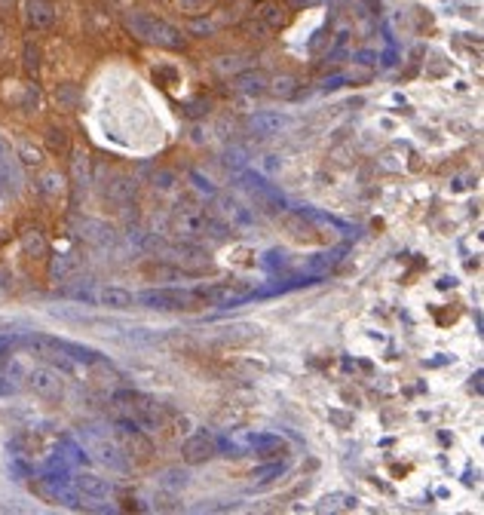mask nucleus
Returning <instances> with one entry per match:
<instances>
[{"instance_id": "f257e3e1", "label": "nucleus", "mask_w": 484, "mask_h": 515, "mask_svg": "<svg viewBox=\"0 0 484 515\" xmlns=\"http://www.w3.org/2000/svg\"><path fill=\"white\" fill-rule=\"evenodd\" d=\"M114 408H117V415H120L123 424L138 426L141 433H157V429H163L166 417H169L166 405H159L157 399H150V396H144V393H132V390L114 393Z\"/></svg>"}, {"instance_id": "f03ea898", "label": "nucleus", "mask_w": 484, "mask_h": 515, "mask_svg": "<svg viewBox=\"0 0 484 515\" xmlns=\"http://www.w3.org/2000/svg\"><path fill=\"white\" fill-rule=\"evenodd\" d=\"M123 25L129 28L132 37L144 40V44H154L159 49H172V53L188 49V34H184L181 28H175V25L157 19V15L129 10V13H123Z\"/></svg>"}, {"instance_id": "7ed1b4c3", "label": "nucleus", "mask_w": 484, "mask_h": 515, "mask_svg": "<svg viewBox=\"0 0 484 515\" xmlns=\"http://www.w3.org/2000/svg\"><path fill=\"white\" fill-rule=\"evenodd\" d=\"M209 230H224V227H218L197 206H184V209L178 206L175 209V215H172V233L181 242H200V240H206V236H209Z\"/></svg>"}, {"instance_id": "20e7f679", "label": "nucleus", "mask_w": 484, "mask_h": 515, "mask_svg": "<svg viewBox=\"0 0 484 515\" xmlns=\"http://www.w3.org/2000/svg\"><path fill=\"white\" fill-rule=\"evenodd\" d=\"M141 304H148L150 310H163V313H178V310H200V307H206V301H202L197 292H181V289L144 292Z\"/></svg>"}, {"instance_id": "39448f33", "label": "nucleus", "mask_w": 484, "mask_h": 515, "mask_svg": "<svg viewBox=\"0 0 484 515\" xmlns=\"http://www.w3.org/2000/svg\"><path fill=\"white\" fill-rule=\"evenodd\" d=\"M117 445H120V451L126 454V460H129L132 467H148V463L154 460V445H150V438L132 424H123V420L117 424Z\"/></svg>"}, {"instance_id": "423d86ee", "label": "nucleus", "mask_w": 484, "mask_h": 515, "mask_svg": "<svg viewBox=\"0 0 484 515\" xmlns=\"http://www.w3.org/2000/svg\"><path fill=\"white\" fill-rule=\"evenodd\" d=\"M25 381H28V390L37 396V399L44 402H62L65 396V377L62 371L53 368V365H34L28 374H25Z\"/></svg>"}, {"instance_id": "0eeeda50", "label": "nucleus", "mask_w": 484, "mask_h": 515, "mask_svg": "<svg viewBox=\"0 0 484 515\" xmlns=\"http://www.w3.org/2000/svg\"><path fill=\"white\" fill-rule=\"evenodd\" d=\"M83 436H86L89 454L101 463V467H107V469H114V472L129 469V460H126V454L120 451L117 438H107L105 433H83Z\"/></svg>"}, {"instance_id": "6e6552de", "label": "nucleus", "mask_w": 484, "mask_h": 515, "mask_svg": "<svg viewBox=\"0 0 484 515\" xmlns=\"http://www.w3.org/2000/svg\"><path fill=\"white\" fill-rule=\"evenodd\" d=\"M202 301L206 304H218V307H233V304H240V301H245L251 294V289L249 285H242V282H218V285H211V289H200L197 292Z\"/></svg>"}, {"instance_id": "1a4fd4ad", "label": "nucleus", "mask_w": 484, "mask_h": 515, "mask_svg": "<svg viewBox=\"0 0 484 515\" xmlns=\"http://www.w3.org/2000/svg\"><path fill=\"white\" fill-rule=\"evenodd\" d=\"M251 15L258 22H264L270 31H279V28H285V25L292 22V6H288L285 0H258Z\"/></svg>"}, {"instance_id": "9d476101", "label": "nucleus", "mask_w": 484, "mask_h": 515, "mask_svg": "<svg viewBox=\"0 0 484 515\" xmlns=\"http://www.w3.org/2000/svg\"><path fill=\"white\" fill-rule=\"evenodd\" d=\"M218 454V445H215V438L211 436H206V433H197V436H190L188 442L181 445V457H184V463L188 467H197V463H206V460H211Z\"/></svg>"}, {"instance_id": "9b49d317", "label": "nucleus", "mask_w": 484, "mask_h": 515, "mask_svg": "<svg viewBox=\"0 0 484 515\" xmlns=\"http://www.w3.org/2000/svg\"><path fill=\"white\" fill-rule=\"evenodd\" d=\"M55 15L53 0H25V22L31 31H49L55 25Z\"/></svg>"}, {"instance_id": "f8f14e48", "label": "nucleus", "mask_w": 484, "mask_h": 515, "mask_svg": "<svg viewBox=\"0 0 484 515\" xmlns=\"http://www.w3.org/2000/svg\"><path fill=\"white\" fill-rule=\"evenodd\" d=\"M31 491L40 497L44 503H62V506H74L77 503V497L65 488V482H58V478H34L31 482Z\"/></svg>"}, {"instance_id": "ddd939ff", "label": "nucleus", "mask_w": 484, "mask_h": 515, "mask_svg": "<svg viewBox=\"0 0 484 515\" xmlns=\"http://www.w3.org/2000/svg\"><path fill=\"white\" fill-rule=\"evenodd\" d=\"M282 227L294 242H322V233L303 218V212H282Z\"/></svg>"}, {"instance_id": "4468645a", "label": "nucleus", "mask_w": 484, "mask_h": 515, "mask_svg": "<svg viewBox=\"0 0 484 515\" xmlns=\"http://www.w3.org/2000/svg\"><path fill=\"white\" fill-rule=\"evenodd\" d=\"M270 83V74L261 67H249V71H236L233 74V89L245 92V96H264Z\"/></svg>"}, {"instance_id": "2eb2a0df", "label": "nucleus", "mask_w": 484, "mask_h": 515, "mask_svg": "<svg viewBox=\"0 0 484 515\" xmlns=\"http://www.w3.org/2000/svg\"><path fill=\"white\" fill-rule=\"evenodd\" d=\"M74 488H77V494L89 497V500H107V497L114 494V488H110L107 478H98V476H92V472H80V476L74 478Z\"/></svg>"}, {"instance_id": "dca6fc26", "label": "nucleus", "mask_w": 484, "mask_h": 515, "mask_svg": "<svg viewBox=\"0 0 484 515\" xmlns=\"http://www.w3.org/2000/svg\"><path fill=\"white\" fill-rule=\"evenodd\" d=\"M249 445L254 448V454H258L261 460H276V457H285V454H288V445L279 436L254 433V436H249Z\"/></svg>"}, {"instance_id": "f3484780", "label": "nucleus", "mask_w": 484, "mask_h": 515, "mask_svg": "<svg viewBox=\"0 0 484 515\" xmlns=\"http://www.w3.org/2000/svg\"><path fill=\"white\" fill-rule=\"evenodd\" d=\"M19 242H22V252H25V258H31V261H40V258H46V255H49V242H46V233L40 230V227H28V230H22Z\"/></svg>"}, {"instance_id": "a211bd4d", "label": "nucleus", "mask_w": 484, "mask_h": 515, "mask_svg": "<svg viewBox=\"0 0 484 515\" xmlns=\"http://www.w3.org/2000/svg\"><path fill=\"white\" fill-rule=\"evenodd\" d=\"M37 190L44 193L46 200H53V202H58L65 197V190H67V178L58 169H46L44 175H40V181H37Z\"/></svg>"}, {"instance_id": "6ab92c4d", "label": "nucleus", "mask_w": 484, "mask_h": 515, "mask_svg": "<svg viewBox=\"0 0 484 515\" xmlns=\"http://www.w3.org/2000/svg\"><path fill=\"white\" fill-rule=\"evenodd\" d=\"M80 255L77 252H67V255H55L53 258V264H49V280L53 282H65L67 276H74L80 270Z\"/></svg>"}, {"instance_id": "aec40b11", "label": "nucleus", "mask_w": 484, "mask_h": 515, "mask_svg": "<svg viewBox=\"0 0 484 515\" xmlns=\"http://www.w3.org/2000/svg\"><path fill=\"white\" fill-rule=\"evenodd\" d=\"M218 209H221V215L227 218L230 230H233V227H249L254 221V215L249 212V209H242L240 202H233L230 197H218Z\"/></svg>"}, {"instance_id": "412c9836", "label": "nucleus", "mask_w": 484, "mask_h": 515, "mask_svg": "<svg viewBox=\"0 0 484 515\" xmlns=\"http://www.w3.org/2000/svg\"><path fill=\"white\" fill-rule=\"evenodd\" d=\"M44 141H46L49 154H55V157L71 154V135H67V129H62V126H46Z\"/></svg>"}, {"instance_id": "4be33fe9", "label": "nucleus", "mask_w": 484, "mask_h": 515, "mask_svg": "<svg viewBox=\"0 0 484 515\" xmlns=\"http://www.w3.org/2000/svg\"><path fill=\"white\" fill-rule=\"evenodd\" d=\"M98 301H101V307H107V310H132L135 307V298L126 289H101V294H98Z\"/></svg>"}, {"instance_id": "5701e85b", "label": "nucleus", "mask_w": 484, "mask_h": 515, "mask_svg": "<svg viewBox=\"0 0 484 515\" xmlns=\"http://www.w3.org/2000/svg\"><path fill=\"white\" fill-rule=\"evenodd\" d=\"M245 420H249V411H245L242 405H224V408L215 415V426H221V429H236V426H242Z\"/></svg>"}, {"instance_id": "b1692460", "label": "nucleus", "mask_w": 484, "mask_h": 515, "mask_svg": "<svg viewBox=\"0 0 484 515\" xmlns=\"http://www.w3.org/2000/svg\"><path fill=\"white\" fill-rule=\"evenodd\" d=\"M53 101L58 105V111H77L80 107V89L74 83H58L53 89Z\"/></svg>"}, {"instance_id": "393cba45", "label": "nucleus", "mask_w": 484, "mask_h": 515, "mask_svg": "<svg viewBox=\"0 0 484 515\" xmlns=\"http://www.w3.org/2000/svg\"><path fill=\"white\" fill-rule=\"evenodd\" d=\"M22 65H25V74H28L31 80L40 77V67H44V53H40V46L34 44V40H28V44H25Z\"/></svg>"}, {"instance_id": "a878e982", "label": "nucleus", "mask_w": 484, "mask_h": 515, "mask_svg": "<svg viewBox=\"0 0 484 515\" xmlns=\"http://www.w3.org/2000/svg\"><path fill=\"white\" fill-rule=\"evenodd\" d=\"M282 126H285V117H279V114H254L249 120V129L254 135H270V132L282 129Z\"/></svg>"}, {"instance_id": "bb28decb", "label": "nucleus", "mask_w": 484, "mask_h": 515, "mask_svg": "<svg viewBox=\"0 0 484 515\" xmlns=\"http://www.w3.org/2000/svg\"><path fill=\"white\" fill-rule=\"evenodd\" d=\"M267 92L276 98H294L297 96V80L292 77V74H279V77H273L267 83Z\"/></svg>"}, {"instance_id": "cd10ccee", "label": "nucleus", "mask_w": 484, "mask_h": 515, "mask_svg": "<svg viewBox=\"0 0 484 515\" xmlns=\"http://www.w3.org/2000/svg\"><path fill=\"white\" fill-rule=\"evenodd\" d=\"M19 159H22V166H28V169H44V163H46L44 150L34 145V141H28V138L19 141Z\"/></svg>"}, {"instance_id": "c85d7f7f", "label": "nucleus", "mask_w": 484, "mask_h": 515, "mask_svg": "<svg viewBox=\"0 0 484 515\" xmlns=\"http://www.w3.org/2000/svg\"><path fill=\"white\" fill-rule=\"evenodd\" d=\"M172 4H175V10L181 13V15H190V19H197V15H206V13L215 10L218 0H172Z\"/></svg>"}, {"instance_id": "c756f323", "label": "nucleus", "mask_w": 484, "mask_h": 515, "mask_svg": "<svg viewBox=\"0 0 484 515\" xmlns=\"http://www.w3.org/2000/svg\"><path fill=\"white\" fill-rule=\"evenodd\" d=\"M74 159H71V169H74V175H77V181H83L86 184L89 181V154L86 150H77V154H71Z\"/></svg>"}, {"instance_id": "7c9ffc66", "label": "nucleus", "mask_w": 484, "mask_h": 515, "mask_svg": "<svg viewBox=\"0 0 484 515\" xmlns=\"http://www.w3.org/2000/svg\"><path fill=\"white\" fill-rule=\"evenodd\" d=\"M181 114L188 117V120H200V117H206V114H209V101H206V98L184 101V105H181Z\"/></svg>"}, {"instance_id": "2f4dec72", "label": "nucleus", "mask_w": 484, "mask_h": 515, "mask_svg": "<svg viewBox=\"0 0 484 515\" xmlns=\"http://www.w3.org/2000/svg\"><path fill=\"white\" fill-rule=\"evenodd\" d=\"M107 193H110L114 200H129L132 193H135V181H132V178H117L114 184H110Z\"/></svg>"}, {"instance_id": "473e14b6", "label": "nucleus", "mask_w": 484, "mask_h": 515, "mask_svg": "<svg viewBox=\"0 0 484 515\" xmlns=\"http://www.w3.org/2000/svg\"><path fill=\"white\" fill-rule=\"evenodd\" d=\"M322 503H325L322 509H355V497H344V494H331Z\"/></svg>"}, {"instance_id": "72a5a7b5", "label": "nucleus", "mask_w": 484, "mask_h": 515, "mask_svg": "<svg viewBox=\"0 0 484 515\" xmlns=\"http://www.w3.org/2000/svg\"><path fill=\"white\" fill-rule=\"evenodd\" d=\"M242 31H245V34H251V37H258V40H267V37H270V34H273V31H270V28H267V25H264V22H258V19L245 22V25H242Z\"/></svg>"}, {"instance_id": "f704fd0d", "label": "nucleus", "mask_w": 484, "mask_h": 515, "mask_svg": "<svg viewBox=\"0 0 484 515\" xmlns=\"http://www.w3.org/2000/svg\"><path fill=\"white\" fill-rule=\"evenodd\" d=\"M163 485L166 488H178V485H188V472H178V469H169L166 472V478H163Z\"/></svg>"}, {"instance_id": "c9c22d12", "label": "nucleus", "mask_w": 484, "mask_h": 515, "mask_svg": "<svg viewBox=\"0 0 484 515\" xmlns=\"http://www.w3.org/2000/svg\"><path fill=\"white\" fill-rule=\"evenodd\" d=\"M344 80H353V83H368L371 80V67H353Z\"/></svg>"}, {"instance_id": "e433bc0d", "label": "nucleus", "mask_w": 484, "mask_h": 515, "mask_svg": "<svg viewBox=\"0 0 484 515\" xmlns=\"http://www.w3.org/2000/svg\"><path fill=\"white\" fill-rule=\"evenodd\" d=\"M154 184L159 190H169L175 184V172H157V178H154Z\"/></svg>"}, {"instance_id": "4c0bfd02", "label": "nucleus", "mask_w": 484, "mask_h": 515, "mask_svg": "<svg viewBox=\"0 0 484 515\" xmlns=\"http://www.w3.org/2000/svg\"><path fill=\"white\" fill-rule=\"evenodd\" d=\"M344 83H346V80L341 77V74H337V77H331V80H325V83H322V89H328V92H331V89H341Z\"/></svg>"}, {"instance_id": "58836bf2", "label": "nucleus", "mask_w": 484, "mask_h": 515, "mask_svg": "<svg viewBox=\"0 0 484 515\" xmlns=\"http://www.w3.org/2000/svg\"><path fill=\"white\" fill-rule=\"evenodd\" d=\"M15 10V0H0V15H10Z\"/></svg>"}, {"instance_id": "ea45409f", "label": "nucleus", "mask_w": 484, "mask_h": 515, "mask_svg": "<svg viewBox=\"0 0 484 515\" xmlns=\"http://www.w3.org/2000/svg\"><path fill=\"white\" fill-rule=\"evenodd\" d=\"M451 129L454 132H469V126H466V123H451Z\"/></svg>"}, {"instance_id": "a19ab883", "label": "nucleus", "mask_w": 484, "mask_h": 515, "mask_svg": "<svg viewBox=\"0 0 484 515\" xmlns=\"http://www.w3.org/2000/svg\"><path fill=\"white\" fill-rule=\"evenodd\" d=\"M4 44H6V28H4V22H0V49H4Z\"/></svg>"}, {"instance_id": "79ce46f5", "label": "nucleus", "mask_w": 484, "mask_h": 515, "mask_svg": "<svg viewBox=\"0 0 484 515\" xmlns=\"http://www.w3.org/2000/svg\"><path fill=\"white\" fill-rule=\"evenodd\" d=\"M297 4H303V6H310V4H316V0H297Z\"/></svg>"}]
</instances>
